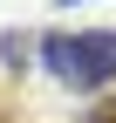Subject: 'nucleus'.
I'll return each instance as SVG.
<instances>
[{
	"label": "nucleus",
	"instance_id": "1",
	"mask_svg": "<svg viewBox=\"0 0 116 123\" xmlns=\"http://www.w3.org/2000/svg\"><path fill=\"white\" fill-rule=\"evenodd\" d=\"M75 48H82V82H75V89H103V82H116V34H109V27H82Z\"/></svg>",
	"mask_w": 116,
	"mask_h": 123
},
{
	"label": "nucleus",
	"instance_id": "2",
	"mask_svg": "<svg viewBox=\"0 0 116 123\" xmlns=\"http://www.w3.org/2000/svg\"><path fill=\"white\" fill-rule=\"evenodd\" d=\"M0 62H7V68H34V34L0 27Z\"/></svg>",
	"mask_w": 116,
	"mask_h": 123
},
{
	"label": "nucleus",
	"instance_id": "3",
	"mask_svg": "<svg viewBox=\"0 0 116 123\" xmlns=\"http://www.w3.org/2000/svg\"><path fill=\"white\" fill-rule=\"evenodd\" d=\"M55 7H75V0H55Z\"/></svg>",
	"mask_w": 116,
	"mask_h": 123
}]
</instances>
